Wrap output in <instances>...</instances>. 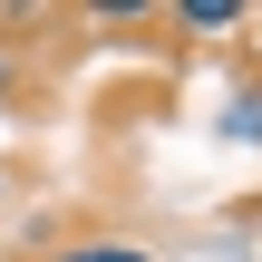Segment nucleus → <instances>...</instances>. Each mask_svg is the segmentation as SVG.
I'll return each mask as SVG.
<instances>
[{
	"label": "nucleus",
	"mask_w": 262,
	"mask_h": 262,
	"mask_svg": "<svg viewBox=\"0 0 262 262\" xmlns=\"http://www.w3.org/2000/svg\"><path fill=\"white\" fill-rule=\"evenodd\" d=\"M49 262H156V253H136V243H68V253H49Z\"/></svg>",
	"instance_id": "obj_3"
},
{
	"label": "nucleus",
	"mask_w": 262,
	"mask_h": 262,
	"mask_svg": "<svg viewBox=\"0 0 262 262\" xmlns=\"http://www.w3.org/2000/svg\"><path fill=\"white\" fill-rule=\"evenodd\" d=\"M175 29H243V0H175Z\"/></svg>",
	"instance_id": "obj_1"
},
{
	"label": "nucleus",
	"mask_w": 262,
	"mask_h": 262,
	"mask_svg": "<svg viewBox=\"0 0 262 262\" xmlns=\"http://www.w3.org/2000/svg\"><path fill=\"white\" fill-rule=\"evenodd\" d=\"M0 204H10V175H0Z\"/></svg>",
	"instance_id": "obj_5"
},
{
	"label": "nucleus",
	"mask_w": 262,
	"mask_h": 262,
	"mask_svg": "<svg viewBox=\"0 0 262 262\" xmlns=\"http://www.w3.org/2000/svg\"><path fill=\"white\" fill-rule=\"evenodd\" d=\"M224 136H233V146H262V78H253V88H233V107H224Z\"/></svg>",
	"instance_id": "obj_2"
},
{
	"label": "nucleus",
	"mask_w": 262,
	"mask_h": 262,
	"mask_svg": "<svg viewBox=\"0 0 262 262\" xmlns=\"http://www.w3.org/2000/svg\"><path fill=\"white\" fill-rule=\"evenodd\" d=\"M0 88H10V58H0Z\"/></svg>",
	"instance_id": "obj_4"
}]
</instances>
